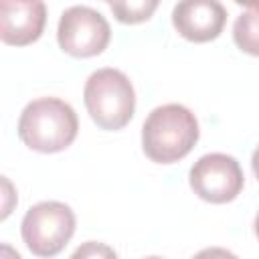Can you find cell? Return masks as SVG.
<instances>
[{
  "label": "cell",
  "instance_id": "6da1fadb",
  "mask_svg": "<svg viewBox=\"0 0 259 259\" xmlns=\"http://www.w3.org/2000/svg\"><path fill=\"white\" fill-rule=\"evenodd\" d=\"M200 136L196 115L180 105L166 103L150 111L142 125V150L156 164H174L190 154Z\"/></svg>",
  "mask_w": 259,
  "mask_h": 259
},
{
  "label": "cell",
  "instance_id": "7a4b0ae2",
  "mask_svg": "<svg viewBox=\"0 0 259 259\" xmlns=\"http://www.w3.org/2000/svg\"><path fill=\"white\" fill-rule=\"evenodd\" d=\"M79 132L75 109L59 97L32 99L18 117V138L40 154H55L69 148Z\"/></svg>",
  "mask_w": 259,
  "mask_h": 259
},
{
  "label": "cell",
  "instance_id": "3957f363",
  "mask_svg": "<svg viewBox=\"0 0 259 259\" xmlns=\"http://www.w3.org/2000/svg\"><path fill=\"white\" fill-rule=\"evenodd\" d=\"M83 101L97 127L117 132L130 123L136 111V91L125 73L113 67L97 69L89 75Z\"/></svg>",
  "mask_w": 259,
  "mask_h": 259
},
{
  "label": "cell",
  "instance_id": "277c9868",
  "mask_svg": "<svg viewBox=\"0 0 259 259\" xmlns=\"http://www.w3.org/2000/svg\"><path fill=\"white\" fill-rule=\"evenodd\" d=\"M75 212L59 200H42L30 206L22 219L20 235L36 257H55L75 233Z\"/></svg>",
  "mask_w": 259,
  "mask_h": 259
},
{
  "label": "cell",
  "instance_id": "5b68a950",
  "mask_svg": "<svg viewBox=\"0 0 259 259\" xmlns=\"http://www.w3.org/2000/svg\"><path fill=\"white\" fill-rule=\"evenodd\" d=\"M111 38V28L105 16L89 6L67 8L57 26L59 47L77 59L101 55Z\"/></svg>",
  "mask_w": 259,
  "mask_h": 259
},
{
  "label": "cell",
  "instance_id": "8992f818",
  "mask_svg": "<svg viewBox=\"0 0 259 259\" xmlns=\"http://www.w3.org/2000/svg\"><path fill=\"white\" fill-rule=\"evenodd\" d=\"M188 182L194 194L212 204H225L235 200L245 184V176L237 158L221 152L200 156L190 172Z\"/></svg>",
  "mask_w": 259,
  "mask_h": 259
},
{
  "label": "cell",
  "instance_id": "52a82bcc",
  "mask_svg": "<svg viewBox=\"0 0 259 259\" xmlns=\"http://www.w3.org/2000/svg\"><path fill=\"white\" fill-rule=\"evenodd\" d=\"M172 24L186 40L208 42L223 32L227 10L219 0H178L172 10Z\"/></svg>",
  "mask_w": 259,
  "mask_h": 259
},
{
  "label": "cell",
  "instance_id": "ba28073f",
  "mask_svg": "<svg viewBox=\"0 0 259 259\" xmlns=\"http://www.w3.org/2000/svg\"><path fill=\"white\" fill-rule=\"evenodd\" d=\"M47 24L42 0H0V38L10 47H26L40 38Z\"/></svg>",
  "mask_w": 259,
  "mask_h": 259
},
{
  "label": "cell",
  "instance_id": "9c48e42d",
  "mask_svg": "<svg viewBox=\"0 0 259 259\" xmlns=\"http://www.w3.org/2000/svg\"><path fill=\"white\" fill-rule=\"evenodd\" d=\"M235 45L253 57H259V10H249L237 16L233 24Z\"/></svg>",
  "mask_w": 259,
  "mask_h": 259
},
{
  "label": "cell",
  "instance_id": "30bf717a",
  "mask_svg": "<svg viewBox=\"0 0 259 259\" xmlns=\"http://www.w3.org/2000/svg\"><path fill=\"white\" fill-rule=\"evenodd\" d=\"M160 0H113L111 14L121 24H140L152 18Z\"/></svg>",
  "mask_w": 259,
  "mask_h": 259
},
{
  "label": "cell",
  "instance_id": "8fae6325",
  "mask_svg": "<svg viewBox=\"0 0 259 259\" xmlns=\"http://www.w3.org/2000/svg\"><path fill=\"white\" fill-rule=\"evenodd\" d=\"M251 168H253L255 178L259 180V146L255 148V152H253V156H251Z\"/></svg>",
  "mask_w": 259,
  "mask_h": 259
},
{
  "label": "cell",
  "instance_id": "7c38bea8",
  "mask_svg": "<svg viewBox=\"0 0 259 259\" xmlns=\"http://www.w3.org/2000/svg\"><path fill=\"white\" fill-rule=\"evenodd\" d=\"M235 2L241 6H247L251 10H259V0H235Z\"/></svg>",
  "mask_w": 259,
  "mask_h": 259
},
{
  "label": "cell",
  "instance_id": "4fadbf2b",
  "mask_svg": "<svg viewBox=\"0 0 259 259\" xmlns=\"http://www.w3.org/2000/svg\"><path fill=\"white\" fill-rule=\"evenodd\" d=\"M255 235H257V239H259V212H257V217H255Z\"/></svg>",
  "mask_w": 259,
  "mask_h": 259
},
{
  "label": "cell",
  "instance_id": "5bb4252c",
  "mask_svg": "<svg viewBox=\"0 0 259 259\" xmlns=\"http://www.w3.org/2000/svg\"><path fill=\"white\" fill-rule=\"evenodd\" d=\"M105 2H109V4H111V2H113V0H105Z\"/></svg>",
  "mask_w": 259,
  "mask_h": 259
}]
</instances>
